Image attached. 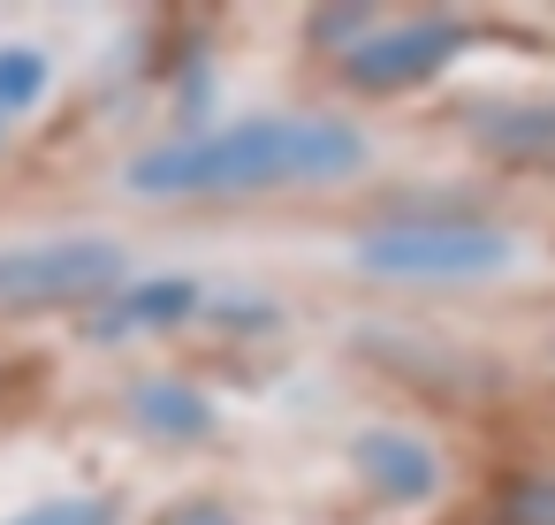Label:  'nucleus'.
Instances as JSON below:
<instances>
[{
  "mask_svg": "<svg viewBox=\"0 0 555 525\" xmlns=\"http://www.w3.org/2000/svg\"><path fill=\"white\" fill-rule=\"evenodd\" d=\"M358 161H365V138L343 123H236L130 161V191L214 199V191H267V183H327V176H350Z\"/></svg>",
  "mask_w": 555,
  "mask_h": 525,
  "instance_id": "obj_1",
  "label": "nucleus"
},
{
  "mask_svg": "<svg viewBox=\"0 0 555 525\" xmlns=\"http://www.w3.org/2000/svg\"><path fill=\"white\" fill-rule=\"evenodd\" d=\"M509 236L502 229H472V221H418V229H380L358 244L365 274H494L509 267Z\"/></svg>",
  "mask_w": 555,
  "mask_h": 525,
  "instance_id": "obj_2",
  "label": "nucleus"
},
{
  "mask_svg": "<svg viewBox=\"0 0 555 525\" xmlns=\"http://www.w3.org/2000/svg\"><path fill=\"white\" fill-rule=\"evenodd\" d=\"M122 274L115 244H31V252H0V297H77Z\"/></svg>",
  "mask_w": 555,
  "mask_h": 525,
  "instance_id": "obj_3",
  "label": "nucleus"
},
{
  "mask_svg": "<svg viewBox=\"0 0 555 525\" xmlns=\"http://www.w3.org/2000/svg\"><path fill=\"white\" fill-rule=\"evenodd\" d=\"M456 24H411V31H388V39H365L358 54H350V77L358 85H373V92H388V85H411V77H434L449 54H456Z\"/></svg>",
  "mask_w": 555,
  "mask_h": 525,
  "instance_id": "obj_4",
  "label": "nucleus"
},
{
  "mask_svg": "<svg viewBox=\"0 0 555 525\" xmlns=\"http://www.w3.org/2000/svg\"><path fill=\"white\" fill-rule=\"evenodd\" d=\"M350 457H358V472H365L388 502H418V495H434V479H441L434 457H426L411 434H365Z\"/></svg>",
  "mask_w": 555,
  "mask_h": 525,
  "instance_id": "obj_5",
  "label": "nucleus"
},
{
  "mask_svg": "<svg viewBox=\"0 0 555 525\" xmlns=\"http://www.w3.org/2000/svg\"><path fill=\"white\" fill-rule=\"evenodd\" d=\"M138 419H145V426H160V434H206V426H214L206 396H191V388H176V381L138 388Z\"/></svg>",
  "mask_w": 555,
  "mask_h": 525,
  "instance_id": "obj_6",
  "label": "nucleus"
},
{
  "mask_svg": "<svg viewBox=\"0 0 555 525\" xmlns=\"http://www.w3.org/2000/svg\"><path fill=\"white\" fill-rule=\"evenodd\" d=\"M191 282H153V290H138V297H122L115 305V320H100V335H122V328H160V320H183L191 312Z\"/></svg>",
  "mask_w": 555,
  "mask_h": 525,
  "instance_id": "obj_7",
  "label": "nucleus"
},
{
  "mask_svg": "<svg viewBox=\"0 0 555 525\" xmlns=\"http://www.w3.org/2000/svg\"><path fill=\"white\" fill-rule=\"evenodd\" d=\"M16 525H115V502H100V495H62V502H47V510H24Z\"/></svg>",
  "mask_w": 555,
  "mask_h": 525,
  "instance_id": "obj_8",
  "label": "nucleus"
},
{
  "mask_svg": "<svg viewBox=\"0 0 555 525\" xmlns=\"http://www.w3.org/2000/svg\"><path fill=\"white\" fill-rule=\"evenodd\" d=\"M494 138H502V145H555V107H540V115H502Z\"/></svg>",
  "mask_w": 555,
  "mask_h": 525,
  "instance_id": "obj_9",
  "label": "nucleus"
},
{
  "mask_svg": "<svg viewBox=\"0 0 555 525\" xmlns=\"http://www.w3.org/2000/svg\"><path fill=\"white\" fill-rule=\"evenodd\" d=\"M39 92V54H0V100H31Z\"/></svg>",
  "mask_w": 555,
  "mask_h": 525,
  "instance_id": "obj_10",
  "label": "nucleus"
},
{
  "mask_svg": "<svg viewBox=\"0 0 555 525\" xmlns=\"http://www.w3.org/2000/svg\"><path fill=\"white\" fill-rule=\"evenodd\" d=\"M160 525H229V517L206 510V502H191V510H176V517H160Z\"/></svg>",
  "mask_w": 555,
  "mask_h": 525,
  "instance_id": "obj_11",
  "label": "nucleus"
}]
</instances>
